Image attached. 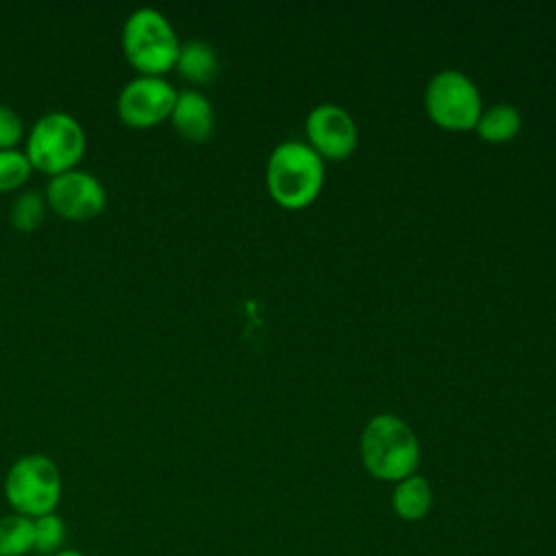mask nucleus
<instances>
[{
    "instance_id": "nucleus-10",
    "label": "nucleus",
    "mask_w": 556,
    "mask_h": 556,
    "mask_svg": "<svg viewBox=\"0 0 556 556\" xmlns=\"http://www.w3.org/2000/svg\"><path fill=\"white\" fill-rule=\"evenodd\" d=\"M169 119L174 128L189 141H204L215 126L213 106L198 89L178 91Z\"/></svg>"
},
{
    "instance_id": "nucleus-1",
    "label": "nucleus",
    "mask_w": 556,
    "mask_h": 556,
    "mask_svg": "<svg viewBox=\"0 0 556 556\" xmlns=\"http://www.w3.org/2000/svg\"><path fill=\"white\" fill-rule=\"evenodd\" d=\"M361 458L371 476L397 482L417 469L419 443L404 419L382 413L371 417L363 428Z\"/></svg>"
},
{
    "instance_id": "nucleus-3",
    "label": "nucleus",
    "mask_w": 556,
    "mask_h": 556,
    "mask_svg": "<svg viewBox=\"0 0 556 556\" xmlns=\"http://www.w3.org/2000/svg\"><path fill=\"white\" fill-rule=\"evenodd\" d=\"M122 48L128 63L146 76H163L176 65L180 41L169 20L152 9H135L122 28Z\"/></svg>"
},
{
    "instance_id": "nucleus-18",
    "label": "nucleus",
    "mask_w": 556,
    "mask_h": 556,
    "mask_svg": "<svg viewBox=\"0 0 556 556\" xmlns=\"http://www.w3.org/2000/svg\"><path fill=\"white\" fill-rule=\"evenodd\" d=\"M24 135L22 117L7 104H0V150H11Z\"/></svg>"
},
{
    "instance_id": "nucleus-8",
    "label": "nucleus",
    "mask_w": 556,
    "mask_h": 556,
    "mask_svg": "<svg viewBox=\"0 0 556 556\" xmlns=\"http://www.w3.org/2000/svg\"><path fill=\"white\" fill-rule=\"evenodd\" d=\"M46 202L56 215L83 222L104 211L106 191L93 174L83 169H70L48 180Z\"/></svg>"
},
{
    "instance_id": "nucleus-2",
    "label": "nucleus",
    "mask_w": 556,
    "mask_h": 556,
    "mask_svg": "<svg viewBox=\"0 0 556 556\" xmlns=\"http://www.w3.org/2000/svg\"><path fill=\"white\" fill-rule=\"evenodd\" d=\"M324 185V161L304 141H280L267 161V189L287 208L308 204Z\"/></svg>"
},
{
    "instance_id": "nucleus-15",
    "label": "nucleus",
    "mask_w": 556,
    "mask_h": 556,
    "mask_svg": "<svg viewBox=\"0 0 556 556\" xmlns=\"http://www.w3.org/2000/svg\"><path fill=\"white\" fill-rule=\"evenodd\" d=\"M46 195L37 193V191H24L20 193L13 202H11V208H9V219H11V226L22 230V232H33L41 222H43V215H46Z\"/></svg>"
},
{
    "instance_id": "nucleus-7",
    "label": "nucleus",
    "mask_w": 556,
    "mask_h": 556,
    "mask_svg": "<svg viewBox=\"0 0 556 556\" xmlns=\"http://www.w3.org/2000/svg\"><path fill=\"white\" fill-rule=\"evenodd\" d=\"M178 91L163 76L139 74L117 96V115L130 128H150L172 115Z\"/></svg>"
},
{
    "instance_id": "nucleus-17",
    "label": "nucleus",
    "mask_w": 556,
    "mask_h": 556,
    "mask_svg": "<svg viewBox=\"0 0 556 556\" xmlns=\"http://www.w3.org/2000/svg\"><path fill=\"white\" fill-rule=\"evenodd\" d=\"M33 174V165L28 156L17 150H0V191L20 189Z\"/></svg>"
},
{
    "instance_id": "nucleus-12",
    "label": "nucleus",
    "mask_w": 556,
    "mask_h": 556,
    "mask_svg": "<svg viewBox=\"0 0 556 556\" xmlns=\"http://www.w3.org/2000/svg\"><path fill=\"white\" fill-rule=\"evenodd\" d=\"M391 504H393V510L406 521H417L426 517L432 504V491L428 480L417 473L397 480L391 495Z\"/></svg>"
},
{
    "instance_id": "nucleus-16",
    "label": "nucleus",
    "mask_w": 556,
    "mask_h": 556,
    "mask_svg": "<svg viewBox=\"0 0 556 556\" xmlns=\"http://www.w3.org/2000/svg\"><path fill=\"white\" fill-rule=\"evenodd\" d=\"M33 528H35V552L54 556L56 552L63 549L65 521L56 513H48L33 519Z\"/></svg>"
},
{
    "instance_id": "nucleus-11",
    "label": "nucleus",
    "mask_w": 556,
    "mask_h": 556,
    "mask_svg": "<svg viewBox=\"0 0 556 556\" xmlns=\"http://www.w3.org/2000/svg\"><path fill=\"white\" fill-rule=\"evenodd\" d=\"M178 74L191 83H206L217 74L219 61H217V52L211 43L202 41V39H189L185 43H180L178 50V59L176 65Z\"/></svg>"
},
{
    "instance_id": "nucleus-19",
    "label": "nucleus",
    "mask_w": 556,
    "mask_h": 556,
    "mask_svg": "<svg viewBox=\"0 0 556 556\" xmlns=\"http://www.w3.org/2000/svg\"><path fill=\"white\" fill-rule=\"evenodd\" d=\"M54 556H85L83 552H78V549H72V547H63L61 552H56Z\"/></svg>"
},
{
    "instance_id": "nucleus-9",
    "label": "nucleus",
    "mask_w": 556,
    "mask_h": 556,
    "mask_svg": "<svg viewBox=\"0 0 556 556\" xmlns=\"http://www.w3.org/2000/svg\"><path fill=\"white\" fill-rule=\"evenodd\" d=\"M306 135L311 148L326 159H345L356 146V124L339 104L324 102L306 115Z\"/></svg>"
},
{
    "instance_id": "nucleus-5",
    "label": "nucleus",
    "mask_w": 556,
    "mask_h": 556,
    "mask_svg": "<svg viewBox=\"0 0 556 556\" xmlns=\"http://www.w3.org/2000/svg\"><path fill=\"white\" fill-rule=\"evenodd\" d=\"M61 471L46 454L20 456L4 476V497L13 513L37 519L54 513L61 500Z\"/></svg>"
},
{
    "instance_id": "nucleus-4",
    "label": "nucleus",
    "mask_w": 556,
    "mask_h": 556,
    "mask_svg": "<svg viewBox=\"0 0 556 556\" xmlns=\"http://www.w3.org/2000/svg\"><path fill=\"white\" fill-rule=\"evenodd\" d=\"M87 150V137L80 122L63 111L41 115L28 132L26 150L33 169L59 176L76 169Z\"/></svg>"
},
{
    "instance_id": "nucleus-14",
    "label": "nucleus",
    "mask_w": 556,
    "mask_h": 556,
    "mask_svg": "<svg viewBox=\"0 0 556 556\" xmlns=\"http://www.w3.org/2000/svg\"><path fill=\"white\" fill-rule=\"evenodd\" d=\"M35 549L33 519L9 513L0 517V556H26Z\"/></svg>"
},
{
    "instance_id": "nucleus-13",
    "label": "nucleus",
    "mask_w": 556,
    "mask_h": 556,
    "mask_svg": "<svg viewBox=\"0 0 556 556\" xmlns=\"http://www.w3.org/2000/svg\"><path fill=\"white\" fill-rule=\"evenodd\" d=\"M519 126H521V115L508 102L489 106L486 111L480 113V117L476 122V130L480 132V137L486 141H497V143L513 139L519 132Z\"/></svg>"
},
{
    "instance_id": "nucleus-6",
    "label": "nucleus",
    "mask_w": 556,
    "mask_h": 556,
    "mask_svg": "<svg viewBox=\"0 0 556 556\" xmlns=\"http://www.w3.org/2000/svg\"><path fill=\"white\" fill-rule=\"evenodd\" d=\"M426 111L443 128H473L482 113L480 91L460 70H441L428 80Z\"/></svg>"
}]
</instances>
